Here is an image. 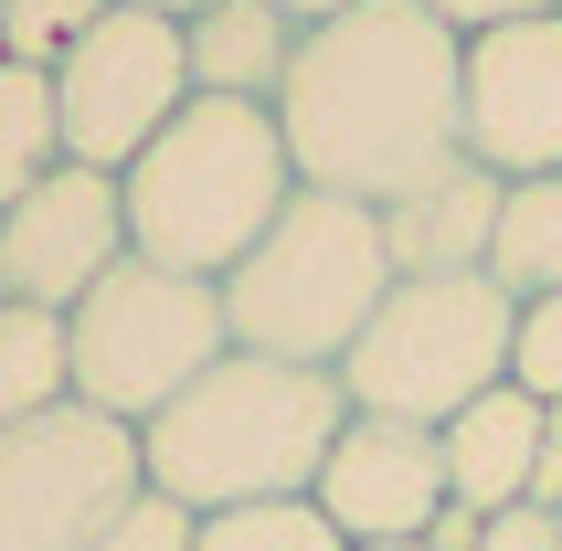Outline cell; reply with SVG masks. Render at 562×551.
Instances as JSON below:
<instances>
[{"label":"cell","mask_w":562,"mask_h":551,"mask_svg":"<svg viewBox=\"0 0 562 551\" xmlns=\"http://www.w3.org/2000/svg\"><path fill=\"white\" fill-rule=\"evenodd\" d=\"M191 551H350V541L329 530L318 498H255V509H213Z\"/></svg>","instance_id":"18"},{"label":"cell","mask_w":562,"mask_h":551,"mask_svg":"<svg viewBox=\"0 0 562 551\" xmlns=\"http://www.w3.org/2000/svg\"><path fill=\"white\" fill-rule=\"evenodd\" d=\"M277 127L297 191L393 213L468 159V32L425 0H361L340 22H308Z\"/></svg>","instance_id":"1"},{"label":"cell","mask_w":562,"mask_h":551,"mask_svg":"<svg viewBox=\"0 0 562 551\" xmlns=\"http://www.w3.org/2000/svg\"><path fill=\"white\" fill-rule=\"evenodd\" d=\"M350 551H425V541H350Z\"/></svg>","instance_id":"27"},{"label":"cell","mask_w":562,"mask_h":551,"mask_svg":"<svg viewBox=\"0 0 562 551\" xmlns=\"http://www.w3.org/2000/svg\"><path fill=\"white\" fill-rule=\"evenodd\" d=\"M64 350H75V403L117 414V425H149V414H170V403L234 350L223 286L127 255L117 276H95L86 297L64 307Z\"/></svg>","instance_id":"6"},{"label":"cell","mask_w":562,"mask_h":551,"mask_svg":"<svg viewBox=\"0 0 562 551\" xmlns=\"http://www.w3.org/2000/svg\"><path fill=\"white\" fill-rule=\"evenodd\" d=\"M488 276L499 297H562V170L541 181H499V234H488Z\"/></svg>","instance_id":"15"},{"label":"cell","mask_w":562,"mask_h":551,"mask_svg":"<svg viewBox=\"0 0 562 551\" xmlns=\"http://www.w3.org/2000/svg\"><path fill=\"white\" fill-rule=\"evenodd\" d=\"M181 106H191V64H181V22H170V11L117 0L95 32H75L54 54L64 159H86V170H127Z\"/></svg>","instance_id":"8"},{"label":"cell","mask_w":562,"mask_h":551,"mask_svg":"<svg viewBox=\"0 0 562 551\" xmlns=\"http://www.w3.org/2000/svg\"><path fill=\"white\" fill-rule=\"evenodd\" d=\"M297 22H340V11H361V0H286Z\"/></svg>","instance_id":"25"},{"label":"cell","mask_w":562,"mask_h":551,"mask_svg":"<svg viewBox=\"0 0 562 551\" xmlns=\"http://www.w3.org/2000/svg\"><path fill=\"white\" fill-rule=\"evenodd\" d=\"M468 159L488 181L562 170V11L468 32Z\"/></svg>","instance_id":"10"},{"label":"cell","mask_w":562,"mask_h":551,"mask_svg":"<svg viewBox=\"0 0 562 551\" xmlns=\"http://www.w3.org/2000/svg\"><path fill=\"white\" fill-rule=\"evenodd\" d=\"M318 509L340 541H425L446 509V446L436 425H404V414H350L329 466H318Z\"/></svg>","instance_id":"11"},{"label":"cell","mask_w":562,"mask_h":551,"mask_svg":"<svg viewBox=\"0 0 562 551\" xmlns=\"http://www.w3.org/2000/svg\"><path fill=\"white\" fill-rule=\"evenodd\" d=\"M191 541H202V520H191L181 498L138 488V498L117 509V520H106V541H95V551H191Z\"/></svg>","instance_id":"21"},{"label":"cell","mask_w":562,"mask_h":551,"mask_svg":"<svg viewBox=\"0 0 562 551\" xmlns=\"http://www.w3.org/2000/svg\"><path fill=\"white\" fill-rule=\"evenodd\" d=\"M541 435H552V403H531L520 382L477 393L457 425H436V446H446V498H457V509H477V520L520 509V498H531V477H541Z\"/></svg>","instance_id":"13"},{"label":"cell","mask_w":562,"mask_h":551,"mask_svg":"<svg viewBox=\"0 0 562 551\" xmlns=\"http://www.w3.org/2000/svg\"><path fill=\"white\" fill-rule=\"evenodd\" d=\"M43 170H64V117H54V64H0V213Z\"/></svg>","instance_id":"17"},{"label":"cell","mask_w":562,"mask_h":551,"mask_svg":"<svg viewBox=\"0 0 562 551\" xmlns=\"http://www.w3.org/2000/svg\"><path fill=\"white\" fill-rule=\"evenodd\" d=\"M297 43L308 22L286 0H202L181 22V64H191V95H234V106H277L286 75H297Z\"/></svg>","instance_id":"12"},{"label":"cell","mask_w":562,"mask_h":551,"mask_svg":"<svg viewBox=\"0 0 562 551\" xmlns=\"http://www.w3.org/2000/svg\"><path fill=\"white\" fill-rule=\"evenodd\" d=\"M127 191V255L181 276H234L266 223L297 202V159H286L277 106H234V95H191L149 149L117 170Z\"/></svg>","instance_id":"3"},{"label":"cell","mask_w":562,"mask_h":551,"mask_svg":"<svg viewBox=\"0 0 562 551\" xmlns=\"http://www.w3.org/2000/svg\"><path fill=\"white\" fill-rule=\"evenodd\" d=\"M340 425H350L340 371L223 350L170 414L138 425V457H149L159 498H181L191 520H213V509H255V498H308L329 446H340Z\"/></svg>","instance_id":"2"},{"label":"cell","mask_w":562,"mask_h":551,"mask_svg":"<svg viewBox=\"0 0 562 551\" xmlns=\"http://www.w3.org/2000/svg\"><path fill=\"white\" fill-rule=\"evenodd\" d=\"M138 11H170V22H191V11H202V0H138Z\"/></svg>","instance_id":"26"},{"label":"cell","mask_w":562,"mask_h":551,"mask_svg":"<svg viewBox=\"0 0 562 551\" xmlns=\"http://www.w3.org/2000/svg\"><path fill=\"white\" fill-rule=\"evenodd\" d=\"M488 234H499V181L477 159H457L446 181H425L414 202L382 213L393 276H488Z\"/></svg>","instance_id":"14"},{"label":"cell","mask_w":562,"mask_h":551,"mask_svg":"<svg viewBox=\"0 0 562 551\" xmlns=\"http://www.w3.org/2000/svg\"><path fill=\"white\" fill-rule=\"evenodd\" d=\"M138 488H149L138 425L95 414V403L0 425V551H95Z\"/></svg>","instance_id":"7"},{"label":"cell","mask_w":562,"mask_h":551,"mask_svg":"<svg viewBox=\"0 0 562 551\" xmlns=\"http://www.w3.org/2000/svg\"><path fill=\"white\" fill-rule=\"evenodd\" d=\"M0 64H11V43H0Z\"/></svg>","instance_id":"28"},{"label":"cell","mask_w":562,"mask_h":551,"mask_svg":"<svg viewBox=\"0 0 562 551\" xmlns=\"http://www.w3.org/2000/svg\"><path fill=\"white\" fill-rule=\"evenodd\" d=\"M117 11V0H0V43H11V64H54L75 32H95Z\"/></svg>","instance_id":"19"},{"label":"cell","mask_w":562,"mask_h":551,"mask_svg":"<svg viewBox=\"0 0 562 551\" xmlns=\"http://www.w3.org/2000/svg\"><path fill=\"white\" fill-rule=\"evenodd\" d=\"M425 551H477V509H457V498H446L436 530H425Z\"/></svg>","instance_id":"24"},{"label":"cell","mask_w":562,"mask_h":551,"mask_svg":"<svg viewBox=\"0 0 562 551\" xmlns=\"http://www.w3.org/2000/svg\"><path fill=\"white\" fill-rule=\"evenodd\" d=\"M127 266V191L117 170H86V159H64L43 181L0 213V297L22 307H75L95 276Z\"/></svg>","instance_id":"9"},{"label":"cell","mask_w":562,"mask_h":551,"mask_svg":"<svg viewBox=\"0 0 562 551\" xmlns=\"http://www.w3.org/2000/svg\"><path fill=\"white\" fill-rule=\"evenodd\" d=\"M509 382L531 403H552L562 414V297H531L520 307V339H509Z\"/></svg>","instance_id":"20"},{"label":"cell","mask_w":562,"mask_h":551,"mask_svg":"<svg viewBox=\"0 0 562 551\" xmlns=\"http://www.w3.org/2000/svg\"><path fill=\"white\" fill-rule=\"evenodd\" d=\"M382 297H393L382 213L372 202H340V191H297L266 223V245L223 276V329H234V350H266V361H297V371H340Z\"/></svg>","instance_id":"4"},{"label":"cell","mask_w":562,"mask_h":551,"mask_svg":"<svg viewBox=\"0 0 562 551\" xmlns=\"http://www.w3.org/2000/svg\"><path fill=\"white\" fill-rule=\"evenodd\" d=\"M477 551H562V520L541 509V498H520V509H499V520H477Z\"/></svg>","instance_id":"22"},{"label":"cell","mask_w":562,"mask_h":551,"mask_svg":"<svg viewBox=\"0 0 562 551\" xmlns=\"http://www.w3.org/2000/svg\"><path fill=\"white\" fill-rule=\"evenodd\" d=\"M75 403V350H64V318L54 307H22L0 297V425H32Z\"/></svg>","instance_id":"16"},{"label":"cell","mask_w":562,"mask_h":551,"mask_svg":"<svg viewBox=\"0 0 562 551\" xmlns=\"http://www.w3.org/2000/svg\"><path fill=\"white\" fill-rule=\"evenodd\" d=\"M509 339H520V297H499V276H393V297L340 361V393L350 414L457 425L477 393L509 382Z\"/></svg>","instance_id":"5"},{"label":"cell","mask_w":562,"mask_h":551,"mask_svg":"<svg viewBox=\"0 0 562 551\" xmlns=\"http://www.w3.org/2000/svg\"><path fill=\"white\" fill-rule=\"evenodd\" d=\"M436 22H457V32H499V22H541V11H562V0H425Z\"/></svg>","instance_id":"23"}]
</instances>
